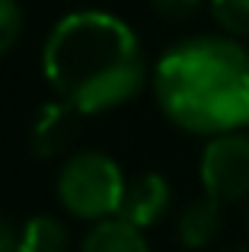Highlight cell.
Here are the masks:
<instances>
[{"instance_id":"cell-1","label":"cell","mask_w":249,"mask_h":252,"mask_svg":"<svg viewBox=\"0 0 249 252\" xmlns=\"http://www.w3.org/2000/svg\"><path fill=\"white\" fill-rule=\"evenodd\" d=\"M42 70L58 99L80 115H102L131 102L147 83L137 32L106 10H74L51 26Z\"/></svg>"},{"instance_id":"cell-2","label":"cell","mask_w":249,"mask_h":252,"mask_svg":"<svg viewBox=\"0 0 249 252\" xmlns=\"http://www.w3.org/2000/svg\"><path fill=\"white\" fill-rule=\"evenodd\" d=\"M154 93L173 125L214 137L249 125V51L224 35L176 42L154 67Z\"/></svg>"},{"instance_id":"cell-3","label":"cell","mask_w":249,"mask_h":252,"mask_svg":"<svg viewBox=\"0 0 249 252\" xmlns=\"http://www.w3.org/2000/svg\"><path fill=\"white\" fill-rule=\"evenodd\" d=\"M128 179L112 157L99 150H77L58 172V198L64 211L77 220H106L115 217Z\"/></svg>"},{"instance_id":"cell-4","label":"cell","mask_w":249,"mask_h":252,"mask_svg":"<svg viewBox=\"0 0 249 252\" xmlns=\"http://www.w3.org/2000/svg\"><path fill=\"white\" fill-rule=\"evenodd\" d=\"M198 176L205 195L218 198L220 204L249 198V134L227 131V134L208 137Z\"/></svg>"},{"instance_id":"cell-5","label":"cell","mask_w":249,"mask_h":252,"mask_svg":"<svg viewBox=\"0 0 249 252\" xmlns=\"http://www.w3.org/2000/svg\"><path fill=\"white\" fill-rule=\"evenodd\" d=\"M169 204H173V189H169L166 176H160V172H141V176L124 182L122 204L115 211V217L147 230L166 214Z\"/></svg>"},{"instance_id":"cell-6","label":"cell","mask_w":249,"mask_h":252,"mask_svg":"<svg viewBox=\"0 0 249 252\" xmlns=\"http://www.w3.org/2000/svg\"><path fill=\"white\" fill-rule=\"evenodd\" d=\"M77 118H80V112H77L74 105H67L64 99L42 105L35 122H32V131H29L32 150H35L38 157L67 154L70 144L77 141Z\"/></svg>"},{"instance_id":"cell-7","label":"cell","mask_w":249,"mask_h":252,"mask_svg":"<svg viewBox=\"0 0 249 252\" xmlns=\"http://www.w3.org/2000/svg\"><path fill=\"white\" fill-rule=\"evenodd\" d=\"M224 227V208L218 198L201 195L182 208L179 220H176V236L186 249H205L220 236Z\"/></svg>"},{"instance_id":"cell-8","label":"cell","mask_w":249,"mask_h":252,"mask_svg":"<svg viewBox=\"0 0 249 252\" xmlns=\"http://www.w3.org/2000/svg\"><path fill=\"white\" fill-rule=\"evenodd\" d=\"M80 252H150V246L141 227L122 220V217H106L87 230Z\"/></svg>"},{"instance_id":"cell-9","label":"cell","mask_w":249,"mask_h":252,"mask_svg":"<svg viewBox=\"0 0 249 252\" xmlns=\"http://www.w3.org/2000/svg\"><path fill=\"white\" fill-rule=\"evenodd\" d=\"M70 236L58 217L38 214L19 230V249L16 252H67Z\"/></svg>"},{"instance_id":"cell-10","label":"cell","mask_w":249,"mask_h":252,"mask_svg":"<svg viewBox=\"0 0 249 252\" xmlns=\"http://www.w3.org/2000/svg\"><path fill=\"white\" fill-rule=\"evenodd\" d=\"M208 3H211V16L224 32L249 38V0H208Z\"/></svg>"},{"instance_id":"cell-11","label":"cell","mask_w":249,"mask_h":252,"mask_svg":"<svg viewBox=\"0 0 249 252\" xmlns=\"http://www.w3.org/2000/svg\"><path fill=\"white\" fill-rule=\"evenodd\" d=\"M23 35V6L19 0H0V55L16 48Z\"/></svg>"},{"instance_id":"cell-12","label":"cell","mask_w":249,"mask_h":252,"mask_svg":"<svg viewBox=\"0 0 249 252\" xmlns=\"http://www.w3.org/2000/svg\"><path fill=\"white\" fill-rule=\"evenodd\" d=\"M201 3H205V0H150V6H154L160 16H169V19H186V16H192Z\"/></svg>"},{"instance_id":"cell-13","label":"cell","mask_w":249,"mask_h":252,"mask_svg":"<svg viewBox=\"0 0 249 252\" xmlns=\"http://www.w3.org/2000/svg\"><path fill=\"white\" fill-rule=\"evenodd\" d=\"M19 249V233L13 230V223L0 214V252H16Z\"/></svg>"},{"instance_id":"cell-14","label":"cell","mask_w":249,"mask_h":252,"mask_svg":"<svg viewBox=\"0 0 249 252\" xmlns=\"http://www.w3.org/2000/svg\"><path fill=\"white\" fill-rule=\"evenodd\" d=\"M246 230H249V211H246Z\"/></svg>"}]
</instances>
